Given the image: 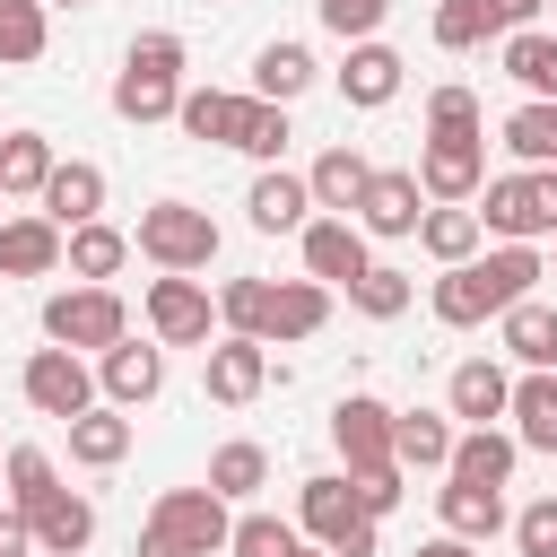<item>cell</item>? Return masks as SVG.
Listing matches in <instances>:
<instances>
[{
  "instance_id": "6da1fadb",
  "label": "cell",
  "mask_w": 557,
  "mask_h": 557,
  "mask_svg": "<svg viewBox=\"0 0 557 557\" xmlns=\"http://www.w3.org/2000/svg\"><path fill=\"white\" fill-rule=\"evenodd\" d=\"M531 278H540V252H531V244H505V252H487V261H453V270L435 278V313H444L453 331H470V322L522 305Z\"/></svg>"
},
{
  "instance_id": "7a4b0ae2",
  "label": "cell",
  "mask_w": 557,
  "mask_h": 557,
  "mask_svg": "<svg viewBox=\"0 0 557 557\" xmlns=\"http://www.w3.org/2000/svg\"><path fill=\"white\" fill-rule=\"evenodd\" d=\"M174 70H183V35H139L131 61H122V78H113V113L122 122H165L183 104Z\"/></svg>"
},
{
  "instance_id": "3957f363",
  "label": "cell",
  "mask_w": 557,
  "mask_h": 557,
  "mask_svg": "<svg viewBox=\"0 0 557 557\" xmlns=\"http://www.w3.org/2000/svg\"><path fill=\"white\" fill-rule=\"evenodd\" d=\"M139 252L157 270H209L218 261V218L191 209V200H157V209H139Z\"/></svg>"
},
{
  "instance_id": "277c9868",
  "label": "cell",
  "mask_w": 557,
  "mask_h": 557,
  "mask_svg": "<svg viewBox=\"0 0 557 557\" xmlns=\"http://www.w3.org/2000/svg\"><path fill=\"white\" fill-rule=\"evenodd\" d=\"M479 226H496V235H513V244L557 235V165H540V174H496Z\"/></svg>"
},
{
  "instance_id": "5b68a950",
  "label": "cell",
  "mask_w": 557,
  "mask_h": 557,
  "mask_svg": "<svg viewBox=\"0 0 557 557\" xmlns=\"http://www.w3.org/2000/svg\"><path fill=\"white\" fill-rule=\"evenodd\" d=\"M44 339H61V348H113L122 339V296L113 287H70V296H52L44 305Z\"/></svg>"
},
{
  "instance_id": "8992f818",
  "label": "cell",
  "mask_w": 557,
  "mask_h": 557,
  "mask_svg": "<svg viewBox=\"0 0 557 557\" xmlns=\"http://www.w3.org/2000/svg\"><path fill=\"white\" fill-rule=\"evenodd\" d=\"M148 531L183 540L191 557H209V548H226V540H235V522H226V496H218V487H165V496H157V513H148Z\"/></svg>"
},
{
  "instance_id": "52a82bcc",
  "label": "cell",
  "mask_w": 557,
  "mask_h": 557,
  "mask_svg": "<svg viewBox=\"0 0 557 557\" xmlns=\"http://www.w3.org/2000/svg\"><path fill=\"white\" fill-rule=\"evenodd\" d=\"M26 400L44 409V418H78V409H96V383H87V366H78V348H35L26 357Z\"/></svg>"
},
{
  "instance_id": "ba28073f",
  "label": "cell",
  "mask_w": 557,
  "mask_h": 557,
  "mask_svg": "<svg viewBox=\"0 0 557 557\" xmlns=\"http://www.w3.org/2000/svg\"><path fill=\"white\" fill-rule=\"evenodd\" d=\"M331 444L348 453V470H392V461H400V453H392V409L366 400V392H348V400L331 409Z\"/></svg>"
},
{
  "instance_id": "9c48e42d",
  "label": "cell",
  "mask_w": 557,
  "mask_h": 557,
  "mask_svg": "<svg viewBox=\"0 0 557 557\" xmlns=\"http://www.w3.org/2000/svg\"><path fill=\"white\" fill-rule=\"evenodd\" d=\"M418 183L435 191V200H470L479 183H487V139H426V157H418Z\"/></svg>"
},
{
  "instance_id": "30bf717a",
  "label": "cell",
  "mask_w": 557,
  "mask_h": 557,
  "mask_svg": "<svg viewBox=\"0 0 557 557\" xmlns=\"http://www.w3.org/2000/svg\"><path fill=\"white\" fill-rule=\"evenodd\" d=\"M148 322H157V339H174V348L209 339V287H191L183 270H165V278L148 287Z\"/></svg>"
},
{
  "instance_id": "8fae6325",
  "label": "cell",
  "mask_w": 557,
  "mask_h": 557,
  "mask_svg": "<svg viewBox=\"0 0 557 557\" xmlns=\"http://www.w3.org/2000/svg\"><path fill=\"white\" fill-rule=\"evenodd\" d=\"M261 383H270V339H244V331H235V339H218V348H209V400L244 409Z\"/></svg>"
},
{
  "instance_id": "7c38bea8",
  "label": "cell",
  "mask_w": 557,
  "mask_h": 557,
  "mask_svg": "<svg viewBox=\"0 0 557 557\" xmlns=\"http://www.w3.org/2000/svg\"><path fill=\"white\" fill-rule=\"evenodd\" d=\"M61 252H70V235L52 218H9L0 226V278H44V270H61Z\"/></svg>"
},
{
  "instance_id": "4fadbf2b",
  "label": "cell",
  "mask_w": 557,
  "mask_h": 557,
  "mask_svg": "<svg viewBox=\"0 0 557 557\" xmlns=\"http://www.w3.org/2000/svg\"><path fill=\"white\" fill-rule=\"evenodd\" d=\"M418 191H426L418 174H366L357 209H366V226H374V235H418V218H426V209H418Z\"/></svg>"
},
{
  "instance_id": "5bb4252c",
  "label": "cell",
  "mask_w": 557,
  "mask_h": 557,
  "mask_svg": "<svg viewBox=\"0 0 557 557\" xmlns=\"http://www.w3.org/2000/svg\"><path fill=\"white\" fill-rule=\"evenodd\" d=\"M305 270H313V278H339V287L366 278V235H357L348 218H313V226H305Z\"/></svg>"
},
{
  "instance_id": "9a60e30c",
  "label": "cell",
  "mask_w": 557,
  "mask_h": 557,
  "mask_svg": "<svg viewBox=\"0 0 557 557\" xmlns=\"http://www.w3.org/2000/svg\"><path fill=\"white\" fill-rule=\"evenodd\" d=\"M26 522H35V548H44V557H78V548L96 540V505H87V496H70V487H61V496H44Z\"/></svg>"
},
{
  "instance_id": "2e32d148",
  "label": "cell",
  "mask_w": 557,
  "mask_h": 557,
  "mask_svg": "<svg viewBox=\"0 0 557 557\" xmlns=\"http://www.w3.org/2000/svg\"><path fill=\"white\" fill-rule=\"evenodd\" d=\"M96 209H104V174H96V165H78V157H70V165H52V183H44V218L70 235V226H87Z\"/></svg>"
},
{
  "instance_id": "e0dca14e",
  "label": "cell",
  "mask_w": 557,
  "mask_h": 557,
  "mask_svg": "<svg viewBox=\"0 0 557 557\" xmlns=\"http://www.w3.org/2000/svg\"><path fill=\"white\" fill-rule=\"evenodd\" d=\"M322 322H331V287H322V278H296V287H270L261 339H313Z\"/></svg>"
},
{
  "instance_id": "ac0fdd59",
  "label": "cell",
  "mask_w": 557,
  "mask_h": 557,
  "mask_svg": "<svg viewBox=\"0 0 557 557\" xmlns=\"http://www.w3.org/2000/svg\"><path fill=\"white\" fill-rule=\"evenodd\" d=\"M244 113H252V96H218V87H191V96L174 104V122H183L191 139H209V148H235Z\"/></svg>"
},
{
  "instance_id": "d6986e66",
  "label": "cell",
  "mask_w": 557,
  "mask_h": 557,
  "mask_svg": "<svg viewBox=\"0 0 557 557\" xmlns=\"http://www.w3.org/2000/svg\"><path fill=\"white\" fill-rule=\"evenodd\" d=\"M244 209H252V226H261V235H287V226H305L313 183H296V174H278V165H270V174H252V200H244Z\"/></svg>"
},
{
  "instance_id": "ffe728a7",
  "label": "cell",
  "mask_w": 557,
  "mask_h": 557,
  "mask_svg": "<svg viewBox=\"0 0 557 557\" xmlns=\"http://www.w3.org/2000/svg\"><path fill=\"white\" fill-rule=\"evenodd\" d=\"M157 383H165V357H157V348H139V339H113V348H104V392H113L122 409L157 400Z\"/></svg>"
},
{
  "instance_id": "44dd1931",
  "label": "cell",
  "mask_w": 557,
  "mask_h": 557,
  "mask_svg": "<svg viewBox=\"0 0 557 557\" xmlns=\"http://www.w3.org/2000/svg\"><path fill=\"white\" fill-rule=\"evenodd\" d=\"M453 444H461V435H453L435 409H400V418H392V453L418 461V470H453Z\"/></svg>"
},
{
  "instance_id": "7402d4cb",
  "label": "cell",
  "mask_w": 557,
  "mask_h": 557,
  "mask_svg": "<svg viewBox=\"0 0 557 557\" xmlns=\"http://www.w3.org/2000/svg\"><path fill=\"white\" fill-rule=\"evenodd\" d=\"M339 96H348V104H392V96H400V52L357 44V52H348V70H339Z\"/></svg>"
},
{
  "instance_id": "603a6c76",
  "label": "cell",
  "mask_w": 557,
  "mask_h": 557,
  "mask_svg": "<svg viewBox=\"0 0 557 557\" xmlns=\"http://www.w3.org/2000/svg\"><path fill=\"white\" fill-rule=\"evenodd\" d=\"M505 409H513V383H505L487 357L453 366V418H479V426H487V418H505Z\"/></svg>"
},
{
  "instance_id": "cb8c5ba5",
  "label": "cell",
  "mask_w": 557,
  "mask_h": 557,
  "mask_svg": "<svg viewBox=\"0 0 557 557\" xmlns=\"http://www.w3.org/2000/svg\"><path fill=\"white\" fill-rule=\"evenodd\" d=\"M122 252H131V235H122V226H104V218H87V226H70V252H61V261H70L78 278H96V287H104V278L122 270Z\"/></svg>"
},
{
  "instance_id": "d4e9b609",
  "label": "cell",
  "mask_w": 557,
  "mask_h": 557,
  "mask_svg": "<svg viewBox=\"0 0 557 557\" xmlns=\"http://www.w3.org/2000/svg\"><path fill=\"white\" fill-rule=\"evenodd\" d=\"M70 453H78L87 470H113V461L131 453V418H113V409H78V418H70Z\"/></svg>"
},
{
  "instance_id": "484cf974",
  "label": "cell",
  "mask_w": 557,
  "mask_h": 557,
  "mask_svg": "<svg viewBox=\"0 0 557 557\" xmlns=\"http://www.w3.org/2000/svg\"><path fill=\"white\" fill-rule=\"evenodd\" d=\"M453 479H470V487H505V479H513V435H496V426L461 435V444H453Z\"/></svg>"
},
{
  "instance_id": "4316f807",
  "label": "cell",
  "mask_w": 557,
  "mask_h": 557,
  "mask_svg": "<svg viewBox=\"0 0 557 557\" xmlns=\"http://www.w3.org/2000/svg\"><path fill=\"white\" fill-rule=\"evenodd\" d=\"M444 531H461V540H496V531H505V496L453 479V487H444Z\"/></svg>"
},
{
  "instance_id": "83f0119b",
  "label": "cell",
  "mask_w": 557,
  "mask_h": 557,
  "mask_svg": "<svg viewBox=\"0 0 557 557\" xmlns=\"http://www.w3.org/2000/svg\"><path fill=\"white\" fill-rule=\"evenodd\" d=\"M505 348L522 357V366H557V305H505Z\"/></svg>"
},
{
  "instance_id": "f1b7e54d",
  "label": "cell",
  "mask_w": 557,
  "mask_h": 557,
  "mask_svg": "<svg viewBox=\"0 0 557 557\" xmlns=\"http://www.w3.org/2000/svg\"><path fill=\"white\" fill-rule=\"evenodd\" d=\"M252 87H261L270 104L305 96V87H313V52H305V44H261V61H252Z\"/></svg>"
},
{
  "instance_id": "f546056e",
  "label": "cell",
  "mask_w": 557,
  "mask_h": 557,
  "mask_svg": "<svg viewBox=\"0 0 557 557\" xmlns=\"http://www.w3.org/2000/svg\"><path fill=\"white\" fill-rule=\"evenodd\" d=\"M366 174H374V165H366L357 148H322L305 183H313V200H322V209H357V191H366Z\"/></svg>"
},
{
  "instance_id": "4dcf8cb0",
  "label": "cell",
  "mask_w": 557,
  "mask_h": 557,
  "mask_svg": "<svg viewBox=\"0 0 557 557\" xmlns=\"http://www.w3.org/2000/svg\"><path fill=\"white\" fill-rule=\"evenodd\" d=\"M418 244H426L435 261H470V252H479V209H461V200L426 209V218H418Z\"/></svg>"
},
{
  "instance_id": "1f68e13d",
  "label": "cell",
  "mask_w": 557,
  "mask_h": 557,
  "mask_svg": "<svg viewBox=\"0 0 557 557\" xmlns=\"http://www.w3.org/2000/svg\"><path fill=\"white\" fill-rule=\"evenodd\" d=\"M52 183V139L44 131H9L0 139V191H44Z\"/></svg>"
},
{
  "instance_id": "d6a6232c",
  "label": "cell",
  "mask_w": 557,
  "mask_h": 557,
  "mask_svg": "<svg viewBox=\"0 0 557 557\" xmlns=\"http://www.w3.org/2000/svg\"><path fill=\"white\" fill-rule=\"evenodd\" d=\"M513 418H522L531 453H557V383H548V366H531V383H513Z\"/></svg>"
},
{
  "instance_id": "836d02e7",
  "label": "cell",
  "mask_w": 557,
  "mask_h": 557,
  "mask_svg": "<svg viewBox=\"0 0 557 557\" xmlns=\"http://www.w3.org/2000/svg\"><path fill=\"white\" fill-rule=\"evenodd\" d=\"M357 513H366V505H357L348 479H305V531H313V540H339Z\"/></svg>"
},
{
  "instance_id": "e575fe53",
  "label": "cell",
  "mask_w": 557,
  "mask_h": 557,
  "mask_svg": "<svg viewBox=\"0 0 557 557\" xmlns=\"http://www.w3.org/2000/svg\"><path fill=\"white\" fill-rule=\"evenodd\" d=\"M505 78H522L531 96L557 104V35H531V26H522V35L505 44Z\"/></svg>"
},
{
  "instance_id": "d590c367",
  "label": "cell",
  "mask_w": 557,
  "mask_h": 557,
  "mask_svg": "<svg viewBox=\"0 0 557 557\" xmlns=\"http://www.w3.org/2000/svg\"><path fill=\"white\" fill-rule=\"evenodd\" d=\"M496 26H505L496 0H444V9H435V44H444V52H470V44H487Z\"/></svg>"
},
{
  "instance_id": "8d00e7d4",
  "label": "cell",
  "mask_w": 557,
  "mask_h": 557,
  "mask_svg": "<svg viewBox=\"0 0 557 557\" xmlns=\"http://www.w3.org/2000/svg\"><path fill=\"white\" fill-rule=\"evenodd\" d=\"M505 148H513V157H531V165H557V104H548V96H531V104L505 122Z\"/></svg>"
},
{
  "instance_id": "74e56055",
  "label": "cell",
  "mask_w": 557,
  "mask_h": 557,
  "mask_svg": "<svg viewBox=\"0 0 557 557\" xmlns=\"http://www.w3.org/2000/svg\"><path fill=\"white\" fill-rule=\"evenodd\" d=\"M348 305H357V313H374V322H392V313L409 305V270L366 261V278H348Z\"/></svg>"
},
{
  "instance_id": "f35d334b",
  "label": "cell",
  "mask_w": 557,
  "mask_h": 557,
  "mask_svg": "<svg viewBox=\"0 0 557 557\" xmlns=\"http://www.w3.org/2000/svg\"><path fill=\"white\" fill-rule=\"evenodd\" d=\"M0 61H44V0H0Z\"/></svg>"
},
{
  "instance_id": "ab89813d",
  "label": "cell",
  "mask_w": 557,
  "mask_h": 557,
  "mask_svg": "<svg viewBox=\"0 0 557 557\" xmlns=\"http://www.w3.org/2000/svg\"><path fill=\"white\" fill-rule=\"evenodd\" d=\"M261 479H270V453H261V444H226V453L209 461V487H218V496H252Z\"/></svg>"
},
{
  "instance_id": "60d3db41",
  "label": "cell",
  "mask_w": 557,
  "mask_h": 557,
  "mask_svg": "<svg viewBox=\"0 0 557 557\" xmlns=\"http://www.w3.org/2000/svg\"><path fill=\"white\" fill-rule=\"evenodd\" d=\"M9 496H17V513H35L44 496H61V487H52V461H44L35 444H9Z\"/></svg>"
},
{
  "instance_id": "b9f144b4",
  "label": "cell",
  "mask_w": 557,
  "mask_h": 557,
  "mask_svg": "<svg viewBox=\"0 0 557 557\" xmlns=\"http://www.w3.org/2000/svg\"><path fill=\"white\" fill-rule=\"evenodd\" d=\"M235 148H244V157H261V165H270V157H278V148H287V113H278V104H270V96H252V113H244V131H235Z\"/></svg>"
},
{
  "instance_id": "7bdbcfd3",
  "label": "cell",
  "mask_w": 557,
  "mask_h": 557,
  "mask_svg": "<svg viewBox=\"0 0 557 557\" xmlns=\"http://www.w3.org/2000/svg\"><path fill=\"white\" fill-rule=\"evenodd\" d=\"M226 548H235V557H296V531H287L278 513H244Z\"/></svg>"
},
{
  "instance_id": "ee69618b",
  "label": "cell",
  "mask_w": 557,
  "mask_h": 557,
  "mask_svg": "<svg viewBox=\"0 0 557 557\" xmlns=\"http://www.w3.org/2000/svg\"><path fill=\"white\" fill-rule=\"evenodd\" d=\"M226 322L244 331V339H261V322H270V278H226Z\"/></svg>"
},
{
  "instance_id": "f6af8a7d",
  "label": "cell",
  "mask_w": 557,
  "mask_h": 557,
  "mask_svg": "<svg viewBox=\"0 0 557 557\" xmlns=\"http://www.w3.org/2000/svg\"><path fill=\"white\" fill-rule=\"evenodd\" d=\"M426 122H435L444 139H479V96H470V87H435Z\"/></svg>"
},
{
  "instance_id": "bcb514c9",
  "label": "cell",
  "mask_w": 557,
  "mask_h": 557,
  "mask_svg": "<svg viewBox=\"0 0 557 557\" xmlns=\"http://www.w3.org/2000/svg\"><path fill=\"white\" fill-rule=\"evenodd\" d=\"M513 540H522V557H557V496L522 505V513H513Z\"/></svg>"
},
{
  "instance_id": "7dc6e473",
  "label": "cell",
  "mask_w": 557,
  "mask_h": 557,
  "mask_svg": "<svg viewBox=\"0 0 557 557\" xmlns=\"http://www.w3.org/2000/svg\"><path fill=\"white\" fill-rule=\"evenodd\" d=\"M383 9H392V0H322V26H331V35H357V44H366V35L383 26Z\"/></svg>"
},
{
  "instance_id": "c3c4849f",
  "label": "cell",
  "mask_w": 557,
  "mask_h": 557,
  "mask_svg": "<svg viewBox=\"0 0 557 557\" xmlns=\"http://www.w3.org/2000/svg\"><path fill=\"white\" fill-rule=\"evenodd\" d=\"M357 505H366V513L383 522V513L400 505V470H357Z\"/></svg>"
},
{
  "instance_id": "681fc988",
  "label": "cell",
  "mask_w": 557,
  "mask_h": 557,
  "mask_svg": "<svg viewBox=\"0 0 557 557\" xmlns=\"http://www.w3.org/2000/svg\"><path fill=\"white\" fill-rule=\"evenodd\" d=\"M331 557H374V513H357V522L331 540Z\"/></svg>"
},
{
  "instance_id": "f907efd6",
  "label": "cell",
  "mask_w": 557,
  "mask_h": 557,
  "mask_svg": "<svg viewBox=\"0 0 557 557\" xmlns=\"http://www.w3.org/2000/svg\"><path fill=\"white\" fill-rule=\"evenodd\" d=\"M35 548V522L26 513H0V557H26Z\"/></svg>"
},
{
  "instance_id": "816d5d0a",
  "label": "cell",
  "mask_w": 557,
  "mask_h": 557,
  "mask_svg": "<svg viewBox=\"0 0 557 557\" xmlns=\"http://www.w3.org/2000/svg\"><path fill=\"white\" fill-rule=\"evenodd\" d=\"M139 557H191V548H183V540H165V531H148V540H139Z\"/></svg>"
},
{
  "instance_id": "f5cc1de1",
  "label": "cell",
  "mask_w": 557,
  "mask_h": 557,
  "mask_svg": "<svg viewBox=\"0 0 557 557\" xmlns=\"http://www.w3.org/2000/svg\"><path fill=\"white\" fill-rule=\"evenodd\" d=\"M418 557H470V540H461V531H444V540H426Z\"/></svg>"
},
{
  "instance_id": "db71d44e",
  "label": "cell",
  "mask_w": 557,
  "mask_h": 557,
  "mask_svg": "<svg viewBox=\"0 0 557 557\" xmlns=\"http://www.w3.org/2000/svg\"><path fill=\"white\" fill-rule=\"evenodd\" d=\"M540 9H548V0H496V17H513V26H522V17H540Z\"/></svg>"
},
{
  "instance_id": "11a10c76",
  "label": "cell",
  "mask_w": 557,
  "mask_h": 557,
  "mask_svg": "<svg viewBox=\"0 0 557 557\" xmlns=\"http://www.w3.org/2000/svg\"><path fill=\"white\" fill-rule=\"evenodd\" d=\"M44 9H78V0H44Z\"/></svg>"
},
{
  "instance_id": "9f6ffc18",
  "label": "cell",
  "mask_w": 557,
  "mask_h": 557,
  "mask_svg": "<svg viewBox=\"0 0 557 557\" xmlns=\"http://www.w3.org/2000/svg\"><path fill=\"white\" fill-rule=\"evenodd\" d=\"M296 557H305V548H296Z\"/></svg>"
},
{
  "instance_id": "6f0895ef",
  "label": "cell",
  "mask_w": 557,
  "mask_h": 557,
  "mask_svg": "<svg viewBox=\"0 0 557 557\" xmlns=\"http://www.w3.org/2000/svg\"><path fill=\"white\" fill-rule=\"evenodd\" d=\"M0 200H9V191H0Z\"/></svg>"
}]
</instances>
